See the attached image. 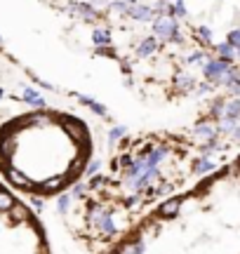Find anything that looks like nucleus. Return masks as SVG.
Here are the masks:
<instances>
[{"instance_id":"nucleus-1","label":"nucleus","mask_w":240,"mask_h":254,"mask_svg":"<svg viewBox=\"0 0 240 254\" xmlns=\"http://www.w3.org/2000/svg\"><path fill=\"white\" fill-rule=\"evenodd\" d=\"M177 21L179 19H172V17H167V14L155 17V19L151 21L153 35H155V38H163L165 42H177V45H181L184 38H181V33H179V24H177Z\"/></svg>"},{"instance_id":"nucleus-2","label":"nucleus","mask_w":240,"mask_h":254,"mask_svg":"<svg viewBox=\"0 0 240 254\" xmlns=\"http://www.w3.org/2000/svg\"><path fill=\"white\" fill-rule=\"evenodd\" d=\"M165 10H163V2L158 5V7H151V5H130V10H127V14L125 17H130V19L134 21H153L155 17H163Z\"/></svg>"},{"instance_id":"nucleus-3","label":"nucleus","mask_w":240,"mask_h":254,"mask_svg":"<svg viewBox=\"0 0 240 254\" xmlns=\"http://www.w3.org/2000/svg\"><path fill=\"white\" fill-rule=\"evenodd\" d=\"M231 62L229 59H208V64L203 66V73H205V78H208L210 83H221V78H224V73L229 71Z\"/></svg>"},{"instance_id":"nucleus-4","label":"nucleus","mask_w":240,"mask_h":254,"mask_svg":"<svg viewBox=\"0 0 240 254\" xmlns=\"http://www.w3.org/2000/svg\"><path fill=\"white\" fill-rule=\"evenodd\" d=\"M92 222H94V226L97 228H101L104 231V235H116V223H113V219H111V212H92Z\"/></svg>"},{"instance_id":"nucleus-5","label":"nucleus","mask_w":240,"mask_h":254,"mask_svg":"<svg viewBox=\"0 0 240 254\" xmlns=\"http://www.w3.org/2000/svg\"><path fill=\"white\" fill-rule=\"evenodd\" d=\"M71 12L73 14H78V17H83L85 21H92L99 17V12L94 5H90V2H73V7H71Z\"/></svg>"},{"instance_id":"nucleus-6","label":"nucleus","mask_w":240,"mask_h":254,"mask_svg":"<svg viewBox=\"0 0 240 254\" xmlns=\"http://www.w3.org/2000/svg\"><path fill=\"white\" fill-rule=\"evenodd\" d=\"M155 50H158V38H155V35H149V38H144V40L139 42V47H137V57L146 59V57H151Z\"/></svg>"},{"instance_id":"nucleus-7","label":"nucleus","mask_w":240,"mask_h":254,"mask_svg":"<svg viewBox=\"0 0 240 254\" xmlns=\"http://www.w3.org/2000/svg\"><path fill=\"white\" fill-rule=\"evenodd\" d=\"M76 99L80 101V104H85L90 108V111H94L97 116H101V118H109V108L104 104H99V101H94V99H90V96H85V95H76Z\"/></svg>"},{"instance_id":"nucleus-8","label":"nucleus","mask_w":240,"mask_h":254,"mask_svg":"<svg viewBox=\"0 0 240 254\" xmlns=\"http://www.w3.org/2000/svg\"><path fill=\"white\" fill-rule=\"evenodd\" d=\"M224 120H231V123H240V99H231L229 104L224 106Z\"/></svg>"},{"instance_id":"nucleus-9","label":"nucleus","mask_w":240,"mask_h":254,"mask_svg":"<svg viewBox=\"0 0 240 254\" xmlns=\"http://www.w3.org/2000/svg\"><path fill=\"white\" fill-rule=\"evenodd\" d=\"M179 207H181V198H172V200L163 202L160 217H177V214H179Z\"/></svg>"},{"instance_id":"nucleus-10","label":"nucleus","mask_w":240,"mask_h":254,"mask_svg":"<svg viewBox=\"0 0 240 254\" xmlns=\"http://www.w3.org/2000/svg\"><path fill=\"white\" fill-rule=\"evenodd\" d=\"M24 101H26V104H31V106H35V108H43L45 106L43 95H38V92L31 90V87H24Z\"/></svg>"},{"instance_id":"nucleus-11","label":"nucleus","mask_w":240,"mask_h":254,"mask_svg":"<svg viewBox=\"0 0 240 254\" xmlns=\"http://www.w3.org/2000/svg\"><path fill=\"white\" fill-rule=\"evenodd\" d=\"M92 42H94L97 47H109L111 33L106 31V29H94V31H92Z\"/></svg>"},{"instance_id":"nucleus-12","label":"nucleus","mask_w":240,"mask_h":254,"mask_svg":"<svg viewBox=\"0 0 240 254\" xmlns=\"http://www.w3.org/2000/svg\"><path fill=\"white\" fill-rule=\"evenodd\" d=\"M193 132H196L198 137H203V139H214L217 137V132L219 129H214V127L212 125H208V123H200V125H196V129H193Z\"/></svg>"},{"instance_id":"nucleus-13","label":"nucleus","mask_w":240,"mask_h":254,"mask_svg":"<svg viewBox=\"0 0 240 254\" xmlns=\"http://www.w3.org/2000/svg\"><path fill=\"white\" fill-rule=\"evenodd\" d=\"M217 54L221 57V59L233 62V57H236V47H233L231 42H221V45H217Z\"/></svg>"},{"instance_id":"nucleus-14","label":"nucleus","mask_w":240,"mask_h":254,"mask_svg":"<svg viewBox=\"0 0 240 254\" xmlns=\"http://www.w3.org/2000/svg\"><path fill=\"white\" fill-rule=\"evenodd\" d=\"M177 87H179L181 92H188V90H193V87H196V80H193V75H179V78H177Z\"/></svg>"},{"instance_id":"nucleus-15","label":"nucleus","mask_w":240,"mask_h":254,"mask_svg":"<svg viewBox=\"0 0 240 254\" xmlns=\"http://www.w3.org/2000/svg\"><path fill=\"white\" fill-rule=\"evenodd\" d=\"M212 169H214V162L208 160V156H205V158H200L196 162V174H205V172H212Z\"/></svg>"},{"instance_id":"nucleus-16","label":"nucleus","mask_w":240,"mask_h":254,"mask_svg":"<svg viewBox=\"0 0 240 254\" xmlns=\"http://www.w3.org/2000/svg\"><path fill=\"white\" fill-rule=\"evenodd\" d=\"M109 7H111V12H118V14H127V10H130V2H125V0H113Z\"/></svg>"},{"instance_id":"nucleus-17","label":"nucleus","mask_w":240,"mask_h":254,"mask_svg":"<svg viewBox=\"0 0 240 254\" xmlns=\"http://www.w3.org/2000/svg\"><path fill=\"white\" fill-rule=\"evenodd\" d=\"M7 179H10L14 186H29V181L24 179L19 172H14V169H7Z\"/></svg>"},{"instance_id":"nucleus-18","label":"nucleus","mask_w":240,"mask_h":254,"mask_svg":"<svg viewBox=\"0 0 240 254\" xmlns=\"http://www.w3.org/2000/svg\"><path fill=\"white\" fill-rule=\"evenodd\" d=\"M14 207V200H12L10 193H5V190H0V210H10Z\"/></svg>"},{"instance_id":"nucleus-19","label":"nucleus","mask_w":240,"mask_h":254,"mask_svg":"<svg viewBox=\"0 0 240 254\" xmlns=\"http://www.w3.org/2000/svg\"><path fill=\"white\" fill-rule=\"evenodd\" d=\"M120 137H125V127H122V125L113 127V129L109 132V141H111V144H116V141H118Z\"/></svg>"},{"instance_id":"nucleus-20","label":"nucleus","mask_w":240,"mask_h":254,"mask_svg":"<svg viewBox=\"0 0 240 254\" xmlns=\"http://www.w3.org/2000/svg\"><path fill=\"white\" fill-rule=\"evenodd\" d=\"M198 35H200V40L203 42H212V31H210L208 26H198Z\"/></svg>"},{"instance_id":"nucleus-21","label":"nucleus","mask_w":240,"mask_h":254,"mask_svg":"<svg viewBox=\"0 0 240 254\" xmlns=\"http://www.w3.org/2000/svg\"><path fill=\"white\" fill-rule=\"evenodd\" d=\"M226 42H231L233 47H240V29H233V31L229 33V38H226Z\"/></svg>"},{"instance_id":"nucleus-22","label":"nucleus","mask_w":240,"mask_h":254,"mask_svg":"<svg viewBox=\"0 0 240 254\" xmlns=\"http://www.w3.org/2000/svg\"><path fill=\"white\" fill-rule=\"evenodd\" d=\"M205 59V52H191L186 57V64H200Z\"/></svg>"},{"instance_id":"nucleus-23","label":"nucleus","mask_w":240,"mask_h":254,"mask_svg":"<svg viewBox=\"0 0 240 254\" xmlns=\"http://www.w3.org/2000/svg\"><path fill=\"white\" fill-rule=\"evenodd\" d=\"M45 190H59L61 189V179L57 177V179H50V181H45V186H43Z\"/></svg>"},{"instance_id":"nucleus-24","label":"nucleus","mask_w":240,"mask_h":254,"mask_svg":"<svg viewBox=\"0 0 240 254\" xmlns=\"http://www.w3.org/2000/svg\"><path fill=\"white\" fill-rule=\"evenodd\" d=\"M125 254H144V245L137 243V245H130V247H125Z\"/></svg>"},{"instance_id":"nucleus-25","label":"nucleus","mask_w":240,"mask_h":254,"mask_svg":"<svg viewBox=\"0 0 240 254\" xmlns=\"http://www.w3.org/2000/svg\"><path fill=\"white\" fill-rule=\"evenodd\" d=\"M97 57H116V52L111 50V47H97Z\"/></svg>"},{"instance_id":"nucleus-26","label":"nucleus","mask_w":240,"mask_h":254,"mask_svg":"<svg viewBox=\"0 0 240 254\" xmlns=\"http://www.w3.org/2000/svg\"><path fill=\"white\" fill-rule=\"evenodd\" d=\"M68 202H71V198H68V195H61V198H59V202H57V205H59V212L68 210Z\"/></svg>"},{"instance_id":"nucleus-27","label":"nucleus","mask_w":240,"mask_h":254,"mask_svg":"<svg viewBox=\"0 0 240 254\" xmlns=\"http://www.w3.org/2000/svg\"><path fill=\"white\" fill-rule=\"evenodd\" d=\"M101 184H104V177H97V174H92V179H90V186H92V189H99Z\"/></svg>"},{"instance_id":"nucleus-28","label":"nucleus","mask_w":240,"mask_h":254,"mask_svg":"<svg viewBox=\"0 0 240 254\" xmlns=\"http://www.w3.org/2000/svg\"><path fill=\"white\" fill-rule=\"evenodd\" d=\"M99 167H101V162H99V160H94V162H90L88 174H90V177H92V174H97V172H99Z\"/></svg>"},{"instance_id":"nucleus-29","label":"nucleus","mask_w":240,"mask_h":254,"mask_svg":"<svg viewBox=\"0 0 240 254\" xmlns=\"http://www.w3.org/2000/svg\"><path fill=\"white\" fill-rule=\"evenodd\" d=\"M120 162H122V165H125V167H127V165H132V162H134V160H132V156H130V153H125V156H122V158H120Z\"/></svg>"},{"instance_id":"nucleus-30","label":"nucleus","mask_w":240,"mask_h":254,"mask_svg":"<svg viewBox=\"0 0 240 254\" xmlns=\"http://www.w3.org/2000/svg\"><path fill=\"white\" fill-rule=\"evenodd\" d=\"M14 217H17V219H26V212H24L22 207H19V210L14 212Z\"/></svg>"},{"instance_id":"nucleus-31","label":"nucleus","mask_w":240,"mask_h":254,"mask_svg":"<svg viewBox=\"0 0 240 254\" xmlns=\"http://www.w3.org/2000/svg\"><path fill=\"white\" fill-rule=\"evenodd\" d=\"M198 92H200V95H205V92H210V85L205 83V85H200V87H198Z\"/></svg>"},{"instance_id":"nucleus-32","label":"nucleus","mask_w":240,"mask_h":254,"mask_svg":"<svg viewBox=\"0 0 240 254\" xmlns=\"http://www.w3.org/2000/svg\"><path fill=\"white\" fill-rule=\"evenodd\" d=\"M125 2H130V5H134V2H137V0H125Z\"/></svg>"},{"instance_id":"nucleus-33","label":"nucleus","mask_w":240,"mask_h":254,"mask_svg":"<svg viewBox=\"0 0 240 254\" xmlns=\"http://www.w3.org/2000/svg\"><path fill=\"white\" fill-rule=\"evenodd\" d=\"M236 54H238V57H240V47H236Z\"/></svg>"},{"instance_id":"nucleus-34","label":"nucleus","mask_w":240,"mask_h":254,"mask_svg":"<svg viewBox=\"0 0 240 254\" xmlns=\"http://www.w3.org/2000/svg\"><path fill=\"white\" fill-rule=\"evenodd\" d=\"M160 2H172V0H160Z\"/></svg>"},{"instance_id":"nucleus-35","label":"nucleus","mask_w":240,"mask_h":254,"mask_svg":"<svg viewBox=\"0 0 240 254\" xmlns=\"http://www.w3.org/2000/svg\"><path fill=\"white\" fill-rule=\"evenodd\" d=\"M0 99H2V90H0Z\"/></svg>"},{"instance_id":"nucleus-36","label":"nucleus","mask_w":240,"mask_h":254,"mask_svg":"<svg viewBox=\"0 0 240 254\" xmlns=\"http://www.w3.org/2000/svg\"><path fill=\"white\" fill-rule=\"evenodd\" d=\"M238 167H240V158H238Z\"/></svg>"},{"instance_id":"nucleus-37","label":"nucleus","mask_w":240,"mask_h":254,"mask_svg":"<svg viewBox=\"0 0 240 254\" xmlns=\"http://www.w3.org/2000/svg\"><path fill=\"white\" fill-rule=\"evenodd\" d=\"M0 42H2V38H0Z\"/></svg>"}]
</instances>
